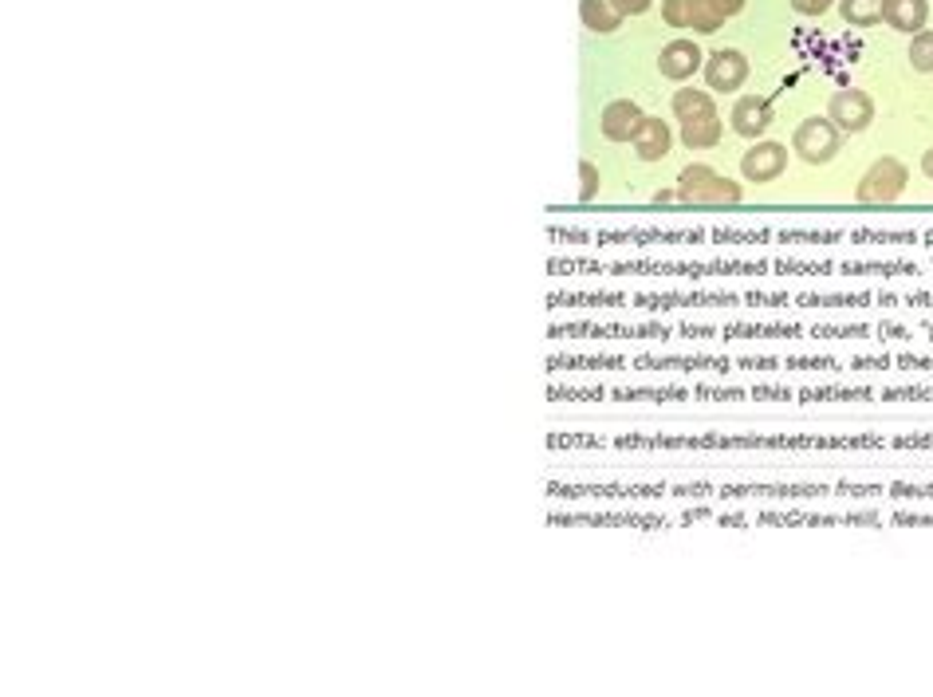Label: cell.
<instances>
[{"label": "cell", "instance_id": "6da1fadb", "mask_svg": "<svg viewBox=\"0 0 933 697\" xmlns=\"http://www.w3.org/2000/svg\"><path fill=\"white\" fill-rule=\"evenodd\" d=\"M902 190H906V166L898 158H882V162H874L871 170H867V178L859 182V201L886 205Z\"/></svg>", "mask_w": 933, "mask_h": 697}, {"label": "cell", "instance_id": "7a4b0ae2", "mask_svg": "<svg viewBox=\"0 0 933 697\" xmlns=\"http://www.w3.org/2000/svg\"><path fill=\"white\" fill-rule=\"evenodd\" d=\"M796 150L804 154V162H827L839 150V130L827 119H808L796 130Z\"/></svg>", "mask_w": 933, "mask_h": 697}, {"label": "cell", "instance_id": "3957f363", "mask_svg": "<svg viewBox=\"0 0 933 697\" xmlns=\"http://www.w3.org/2000/svg\"><path fill=\"white\" fill-rule=\"evenodd\" d=\"M788 166V154L780 142H760L752 154H745V178L748 182H772Z\"/></svg>", "mask_w": 933, "mask_h": 697}, {"label": "cell", "instance_id": "277c9868", "mask_svg": "<svg viewBox=\"0 0 933 697\" xmlns=\"http://www.w3.org/2000/svg\"><path fill=\"white\" fill-rule=\"evenodd\" d=\"M871 115H874V107L863 91H843V95L831 99V119L843 130H863L871 123Z\"/></svg>", "mask_w": 933, "mask_h": 697}, {"label": "cell", "instance_id": "5b68a950", "mask_svg": "<svg viewBox=\"0 0 933 697\" xmlns=\"http://www.w3.org/2000/svg\"><path fill=\"white\" fill-rule=\"evenodd\" d=\"M705 75H709V87H713V91H737V87L745 83L748 64L741 52H717V56L709 60V67H705Z\"/></svg>", "mask_w": 933, "mask_h": 697}, {"label": "cell", "instance_id": "8992f818", "mask_svg": "<svg viewBox=\"0 0 933 697\" xmlns=\"http://www.w3.org/2000/svg\"><path fill=\"white\" fill-rule=\"evenodd\" d=\"M642 111L634 107V103H611L607 111H603V134L611 138V142H626V138H634L638 130H642Z\"/></svg>", "mask_w": 933, "mask_h": 697}, {"label": "cell", "instance_id": "52a82bcc", "mask_svg": "<svg viewBox=\"0 0 933 697\" xmlns=\"http://www.w3.org/2000/svg\"><path fill=\"white\" fill-rule=\"evenodd\" d=\"M930 4L926 0H882V20L898 32H922Z\"/></svg>", "mask_w": 933, "mask_h": 697}, {"label": "cell", "instance_id": "ba28073f", "mask_svg": "<svg viewBox=\"0 0 933 697\" xmlns=\"http://www.w3.org/2000/svg\"><path fill=\"white\" fill-rule=\"evenodd\" d=\"M662 75H670V79H689L693 71H697V64H701V52H697V44H689V40H678V44H670L666 52H662Z\"/></svg>", "mask_w": 933, "mask_h": 697}, {"label": "cell", "instance_id": "9c48e42d", "mask_svg": "<svg viewBox=\"0 0 933 697\" xmlns=\"http://www.w3.org/2000/svg\"><path fill=\"white\" fill-rule=\"evenodd\" d=\"M768 99H756V95H745L737 107H733V127H737V134H748V138H756L760 130L768 127Z\"/></svg>", "mask_w": 933, "mask_h": 697}, {"label": "cell", "instance_id": "30bf717a", "mask_svg": "<svg viewBox=\"0 0 933 697\" xmlns=\"http://www.w3.org/2000/svg\"><path fill=\"white\" fill-rule=\"evenodd\" d=\"M634 146H638V158H646V162L662 158V154L670 150V127H666L662 119H650V123H642V130L634 134Z\"/></svg>", "mask_w": 933, "mask_h": 697}, {"label": "cell", "instance_id": "8fae6325", "mask_svg": "<svg viewBox=\"0 0 933 697\" xmlns=\"http://www.w3.org/2000/svg\"><path fill=\"white\" fill-rule=\"evenodd\" d=\"M583 20L591 32H615L622 24V12L611 0H583Z\"/></svg>", "mask_w": 933, "mask_h": 697}, {"label": "cell", "instance_id": "7c38bea8", "mask_svg": "<svg viewBox=\"0 0 933 697\" xmlns=\"http://www.w3.org/2000/svg\"><path fill=\"white\" fill-rule=\"evenodd\" d=\"M682 138H685V146H693V150L713 146V142L721 138V123H717V115H705V119H689V123H682Z\"/></svg>", "mask_w": 933, "mask_h": 697}, {"label": "cell", "instance_id": "4fadbf2b", "mask_svg": "<svg viewBox=\"0 0 933 697\" xmlns=\"http://www.w3.org/2000/svg\"><path fill=\"white\" fill-rule=\"evenodd\" d=\"M674 115H678L682 123H689V119H705V115H713V99H709L705 91H682V95L674 99Z\"/></svg>", "mask_w": 933, "mask_h": 697}, {"label": "cell", "instance_id": "5bb4252c", "mask_svg": "<svg viewBox=\"0 0 933 697\" xmlns=\"http://www.w3.org/2000/svg\"><path fill=\"white\" fill-rule=\"evenodd\" d=\"M843 16L859 28H871L882 20V0H843Z\"/></svg>", "mask_w": 933, "mask_h": 697}, {"label": "cell", "instance_id": "9a60e30c", "mask_svg": "<svg viewBox=\"0 0 933 697\" xmlns=\"http://www.w3.org/2000/svg\"><path fill=\"white\" fill-rule=\"evenodd\" d=\"M713 170L709 166H689L682 174V201H701V193L709 190Z\"/></svg>", "mask_w": 933, "mask_h": 697}, {"label": "cell", "instance_id": "2e32d148", "mask_svg": "<svg viewBox=\"0 0 933 697\" xmlns=\"http://www.w3.org/2000/svg\"><path fill=\"white\" fill-rule=\"evenodd\" d=\"M721 20H725V16L717 12L713 0H697V4H693V28H697V32H717Z\"/></svg>", "mask_w": 933, "mask_h": 697}, {"label": "cell", "instance_id": "e0dca14e", "mask_svg": "<svg viewBox=\"0 0 933 697\" xmlns=\"http://www.w3.org/2000/svg\"><path fill=\"white\" fill-rule=\"evenodd\" d=\"M910 64L918 71H933V32H918L910 44Z\"/></svg>", "mask_w": 933, "mask_h": 697}, {"label": "cell", "instance_id": "ac0fdd59", "mask_svg": "<svg viewBox=\"0 0 933 697\" xmlns=\"http://www.w3.org/2000/svg\"><path fill=\"white\" fill-rule=\"evenodd\" d=\"M693 4H697V0H666V4H662L666 24H674V28H689V24H693Z\"/></svg>", "mask_w": 933, "mask_h": 697}, {"label": "cell", "instance_id": "d6986e66", "mask_svg": "<svg viewBox=\"0 0 933 697\" xmlns=\"http://www.w3.org/2000/svg\"><path fill=\"white\" fill-rule=\"evenodd\" d=\"M701 201H717V205H737V201H741V190H737L733 182H725V178H713V182H709V190L701 193Z\"/></svg>", "mask_w": 933, "mask_h": 697}, {"label": "cell", "instance_id": "ffe728a7", "mask_svg": "<svg viewBox=\"0 0 933 697\" xmlns=\"http://www.w3.org/2000/svg\"><path fill=\"white\" fill-rule=\"evenodd\" d=\"M579 178H583V197H595V190H599V174H595L591 162L579 166Z\"/></svg>", "mask_w": 933, "mask_h": 697}, {"label": "cell", "instance_id": "44dd1931", "mask_svg": "<svg viewBox=\"0 0 933 697\" xmlns=\"http://www.w3.org/2000/svg\"><path fill=\"white\" fill-rule=\"evenodd\" d=\"M796 4V12H804V16H819V12H827L835 0H792Z\"/></svg>", "mask_w": 933, "mask_h": 697}, {"label": "cell", "instance_id": "7402d4cb", "mask_svg": "<svg viewBox=\"0 0 933 697\" xmlns=\"http://www.w3.org/2000/svg\"><path fill=\"white\" fill-rule=\"evenodd\" d=\"M615 8H619L622 16H630V12H646L650 8V0H611Z\"/></svg>", "mask_w": 933, "mask_h": 697}, {"label": "cell", "instance_id": "603a6c76", "mask_svg": "<svg viewBox=\"0 0 933 697\" xmlns=\"http://www.w3.org/2000/svg\"><path fill=\"white\" fill-rule=\"evenodd\" d=\"M713 4H717V12H721V16H733V12H741V8H745V0H713Z\"/></svg>", "mask_w": 933, "mask_h": 697}, {"label": "cell", "instance_id": "cb8c5ba5", "mask_svg": "<svg viewBox=\"0 0 933 697\" xmlns=\"http://www.w3.org/2000/svg\"><path fill=\"white\" fill-rule=\"evenodd\" d=\"M922 170H926V174H930V178H933V150H930V154H926V158H922Z\"/></svg>", "mask_w": 933, "mask_h": 697}]
</instances>
